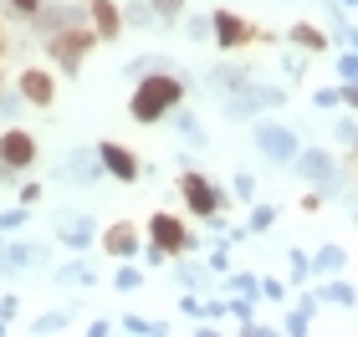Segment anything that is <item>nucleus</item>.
I'll list each match as a JSON object with an SVG mask.
<instances>
[{"label": "nucleus", "instance_id": "f257e3e1", "mask_svg": "<svg viewBox=\"0 0 358 337\" xmlns=\"http://www.w3.org/2000/svg\"><path fill=\"white\" fill-rule=\"evenodd\" d=\"M179 98H185V82H179L174 72L138 77V92L128 98V118L134 123H159V118H169V112L179 107Z\"/></svg>", "mask_w": 358, "mask_h": 337}, {"label": "nucleus", "instance_id": "f03ea898", "mask_svg": "<svg viewBox=\"0 0 358 337\" xmlns=\"http://www.w3.org/2000/svg\"><path fill=\"white\" fill-rule=\"evenodd\" d=\"M92 46H97L92 26H67V31H52V36H46V52H52V61H57L67 77H77V67L87 61Z\"/></svg>", "mask_w": 358, "mask_h": 337}, {"label": "nucleus", "instance_id": "7ed1b4c3", "mask_svg": "<svg viewBox=\"0 0 358 337\" xmlns=\"http://www.w3.org/2000/svg\"><path fill=\"white\" fill-rule=\"evenodd\" d=\"M282 98H287L282 87H266V82H256V77H246V87H236L231 98H225V118L246 123V118H256V112H266V107H282Z\"/></svg>", "mask_w": 358, "mask_h": 337}, {"label": "nucleus", "instance_id": "20e7f679", "mask_svg": "<svg viewBox=\"0 0 358 337\" xmlns=\"http://www.w3.org/2000/svg\"><path fill=\"white\" fill-rule=\"evenodd\" d=\"M210 41L225 46V52H241L246 41H256V26L241 21L236 10H215V15H210Z\"/></svg>", "mask_w": 358, "mask_h": 337}, {"label": "nucleus", "instance_id": "39448f33", "mask_svg": "<svg viewBox=\"0 0 358 337\" xmlns=\"http://www.w3.org/2000/svg\"><path fill=\"white\" fill-rule=\"evenodd\" d=\"M97 164H103V174H113V179H123V184H134L138 174H143V164H138V153L128 149V143H97Z\"/></svg>", "mask_w": 358, "mask_h": 337}, {"label": "nucleus", "instance_id": "423d86ee", "mask_svg": "<svg viewBox=\"0 0 358 337\" xmlns=\"http://www.w3.org/2000/svg\"><path fill=\"white\" fill-rule=\"evenodd\" d=\"M256 149H262L271 164H292L297 158V133L282 123H256Z\"/></svg>", "mask_w": 358, "mask_h": 337}, {"label": "nucleus", "instance_id": "0eeeda50", "mask_svg": "<svg viewBox=\"0 0 358 337\" xmlns=\"http://www.w3.org/2000/svg\"><path fill=\"white\" fill-rule=\"evenodd\" d=\"M179 195H185V204H189V210L200 215V220H205V215H215L220 204H225V195H220V189L210 184V179H200L194 169L185 174V179H179Z\"/></svg>", "mask_w": 358, "mask_h": 337}, {"label": "nucleus", "instance_id": "6e6552de", "mask_svg": "<svg viewBox=\"0 0 358 337\" xmlns=\"http://www.w3.org/2000/svg\"><path fill=\"white\" fill-rule=\"evenodd\" d=\"M0 158H6V169H31L36 164V138L26 133V128H6V133H0Z\"/></svg>", "mask_w": 358, "mask_h": 337}, {"label": "nucleus", "instance_id": "1a4fd4ad", "mask_svg": "<svg viewBox=\"0 0 358 337\" xmlns=\"http://www.w3.org/2000/svg\"><path fill=\"white\" fill-rule=\"evenodd\" d=\"M15 92H21V103H36V107L57 103V82H52V72H41V67H26L15 77Z\"/></svg>", "mask_w": 358, "mask_h": 337}, {"label": "nucleus", "instance_id": "9d476101", "mask_svg": "<svg viewBox=\"0 0 358 337\" xmlns=\"http://www.w3.org/2000/svg\"><path fill=\"white\" fill-rule=\"evenodd\" d=\"M292 169H297V174H302V179L313 184V189H328V184H333V169H338V164H333V153H322V149H307V153L297 149V158H292Z\"/></svg>", "mask_w": 358, "mask_h": 337}, {"label": "nucleus", "instance_id": "9b49d317", "mask_svg": "<svg viewBox=\"0 0 358 337\" xmlns=\"http://www.w3.org/2000/svg\"><path fill=\"white\" fill-rule=\"evenodd\" d=\"M36 21V31H41V41L52 36V31H67V26H83V6H46L41 0V10L31 15Z\"/></svg>", "mask_w": 358, "mask_h": 337}, {"label": "nucleus", "instance_id": "f8f14e48", "mask_svg": "<svg viewBox=\"0 0 358 337\" xmlns=\"http://www.w3.org/2000/svg\"><path fill=\"white\" fill-rule=\"evenodd\" d=\"M149 235H154L159 250H189V230H185L174 215H154V220H149Z\"/></svg>", "mask_w": 358, "mask_h": 337}, {"label": "nucleus", "instance_id": "ddd939ff", "mask_svg": "<svg viewBox=\"0 0 358 337\" xmlns=\"http://www.w3.org/2000/svg\"><path fill=\"white\" fill-rule=\"evenodd\" d=\"M92 6V36L97 41H118L123 36V10L113 6V0H87Z\"/></svg>", "mask_w": 358, "mask_h": 337}, {"label": "nucleus", "instance_id": "4468645a", "mask_svg": "<svg viewBox=\"0 0 358 337\" xmlns=\"http://www.w3.org/2000/svg\"><path fill=\"white\" fill-rule=\"evenodd\" d=\"M97 174H103L97 149H77V153H67V164H62V179H72V184H92Z\"/></svg>", "mask_w": 358, "mask_h": 337}, {"label": "nucleus", "instance_id": "2eb2a0df", "mask_svg": "<svg viewBox=\"0 0 358 337\" xmlns=\"http://www.w3.org/2000/svg\"><path fill=\"white\" fill-rule=\"evenodd\" d=\"M103 250H108V255H134V250H138V230H134L128 220L108 225V230H103Z\"/></svg>", "mask_w": 358, "mask_h": 337}, {"label": "nucleus", "instance_id": "dca6fc26", "mask_svg": "<svg viewBox=\"0 0 358 337\" xmlns=\"http://www.w3.org/2000/svg\"><path fill=\"white\" fill-rule=\"evenodd\" d=\"M57 240H62L67 250L92 246V220H87V215H77V220H72V215H62V235H57Z\"/></svg>", "mask_w": 358, "mask_h": 337}, {"label": "nucleus", "instance_id": "f3484780", "mask_svg": "<svg viewBox=\"0 0 358 337\" xmlns=\"http://www.w3.org/2000/svg\"><path fill=\"white\" fill-rule=\"evenodd\" d=\"M292 41H297L302 52H328V31L313 26V21H297V26H292Z\"/></svg>", "mask_w": 358, "mask_h": 337}, {"label": "nucleus", "instance_id": "a211bd4d", "mask_svg": "<svg viewBox=\"0 0 358 337\" xmlns=\"http://www.w3.org/2000/svg\"><path fill=\"white\" fill-rule=\"evenodd\" d=\"M246 77H251V72H236V67H215V72H210V87H220V92H236V87H246Z\"/></svg>", "mask_w": 358, "mask_h": 337}, {"label": "nucleus", "instance_id": "6ab92c4d", "mask_svg": "<svg viewBox=\"0 0 358 337\" xmlns=\"http://www.w3.org/2000/svg\"><path fill=\"white\" fill-rule=\"evenodd\" d=\"M348 266V250L343 246H322L317 250V271H343Z\"/></svg>", "mask_w": 358, "mask_h": 337}, {"label": "nucleus", "instance_id": "aec40b11", "mask_svg": "<svg viewBox=\"0 0 358 337\" xmlns=\"http://www.w3.org/2000/svg\"><path fill=\"white\" fill-rule=\"evenodd\" d=\"M174 128H179V138H185V143H194V149H205V128L200 123H194V118H174Z\"/></svg>", "mask_w": 358, "mask_h": 337}, {"label": "nucleus", "instance_id": "412c9836", "mask_svg": "<svg viewBox=\"0 0 358 337\" xmlns=\"http://www.w3.org/2000/svg\"><path fill=\"white\" fill-rule=\"evenodd\" d=\"M143 6H149L159 21H179V15H185V0H143Z\"/></svg>", "mask_w": 358, "mask_h": 337}, {"label": "nucleus", "instance_id": "4be33fe9", "mask_svg": "<svg viewBox=\"0 0 358 337\" xmlns=\"http://www.w3.org/2000/svg\"><path fill=\"white\" fill-rule=\"evenodd\" d=\"M57 281H62V286H87V281H97V276H92L87 266H62V271H57Z\"/></svg>", "mask_w": 358, "mask_h": 337}, {"label": "nucleus", "instance_id": "5701e85b", "mask_svg": "<svg viewBox=\"0 0 358 337\" xmlns=\"http://www.w3.org/2000/svg\"><path fill=\"white\" fill-rule=\"evenodd\" d=\"M185 31L189 41H210V15H185Z\"/></svg>", "mask_w": 358, "mask_h": 337}, {"label": "nucleus", "instance_id": "b1692460", "mask_svg": "<svg viewBox=\"0 0 358 337\" xmlns=\"http://www.w3.org/2000/svg\"><path fill=\"white\" fill-rule=\"evenodd\" d=\"M322 297H328V301H338V307H353V286H348V281H333Z\"/></svg>", "mask_w": 358, "mask_h": 337}, {"label": "nucleus", "instance_id": "393cba45", "mask_svg": "<svg viewBox=\"0 0 358 337\" xmlns=\"http://www.w3.org/2000/svg\"><path fill=\"white\" fill-rule=\"evenodd\" d=\"M113 286H118V292H138V286H143V276H138L134 266H123V271H118V281H113Z\"/></svg>", "mask_w": 358, "mask_h": 337}, {"label": "nucleus", "instance_id": "a878e982", "mask_svg": "<svg viewBox=\"0 0 358 337\" xmlns=\"http://www.w3.org/2000/svg\"><path fill=\"white\" fill-rule=\"evenodd\" d=\"M271 220H276L271 204H256V210H251V230H271Z\"/></svg>", "mask_w": 358, "mask_h": 337}, {"label": "nucleus", "instance_id": "bb28decb", "mask_svg": "<svg viewBox=\"0 0 358 337\" xmlns=\"http://www.w3.org/2000/svg\"><path fill=\"white\" fill-rule=\"evenodd\" d=\"M128 332H164V322H149V317H123Z\"/></svg>", "mask_w": 358, "mask_h": 337}, {"label": "nucleus", "instance_id": "cd10ccee", "mask_svg": "<svg viewBox=\"0 0 358 337\" xmlns=\"http://www.w3.org/2000/svg\"><path fill=\"white\" fill-rule=\"evenodd\" d=\"M36 332H67V317H62V312H46L41 322H36Z\"/></svg>", "mask_w": 358, "mask_h": 337}, {"label": "nucleus", "instance_id": "c85d7f7f", "mask_svg": "<svg viewBox=\"0 0 358 337\" xmlns=\"http://www.w3.org/2000/svg\"><path fill=\"white\" fill-rule=\"evenodd\" d=\"M338 103H343V98H338L333 87H317V92H313V107H317V112H322V107H338Z\"/></svg>", "mask_w": 358, "mask_h": 337}, {"label": "nucleus", "instance_id": "c756f323", "mask_svg": "<svg viewBox=\"0 0 358 337\" xmlns=\"http://www.w3.org/2000/svg\"><path fill=\"white\" fill-rule=\"evenodd\" d=\"M123 21H134V26H149V21H154V10H149V6H128V10H123Z\"/></svg>", "mask_w": 358, "mask_h": 337}, {"label": "nucleus", "instance_id": "7c9ffc66", "mask_svg": "<svg viewBox=\"0 0 358 337\" xmlns=\"http://www.w3.org/2000/svg\"><path fill=\"white\" fill-rule=\"evenodd\" d=\"M251 195H256V179H251V174H236V200L246 204Z\"/></svg>", "mask_w": 358, "mask_h": 337}, {"label": "nucleus", "instance_id": "2f4dec72", "mask_svg": "<svg viewBox=\"0 0 358 337\" xmlns=\"http://www.w3.org/2000/svg\"><path fill=\"white\" fill-rule=\"evenodd\" d=\"M179 281H185V286H200V281H205V271L194 266V261H185V266H179Z\"/></svg>", "mask_w": 358, "mask_h": 337}, {"label": "nucleus", "instance_id": "473e14b6", "mask_svg": "<svg viewBox=\"0 0 358 337\" xmlns=\"http://www.w3.org/2000/svg\"><path fill=\"white\" fill-rule=\"evenodd\" d=\"M338 77H343V82H353V77H358V61H353V52H343V57H338Z\"/></svg>", "mask_w": 358, "mask_h": 337}, {"label": "nucleus", "instance_id": "72a5a7b5", "mask_svg": "<svg viewBox=\"0 0 358 337\" xmlns=\"http://www.w3.org/2000/svg\"><path fill=\"white\" fill-rule=\"evenodd\" d=\"M307 322H313L307 312H292V317H287V332H292V337H302V332H307Z\"/></svg>", "mask_w": 358, "mask_h": 337}, {"label": "nucleus", "instance_id": "f704fd0d", "mask_svg": "<svg viewBox=\"0 0 358 337\" xmlns=\"http://www.w3.org/2000/svg\"><path fill=\"white\" fill-rule=\"evenodd\" d=\"M231 286H236V292H246V297H256V276H251V271H241V276H231Z\"/></svg>", "mask_w": 358, "mask_h": 337}, {"label": "nucleus", "instance_id": "c9c22d12", "mask_svg": "<svg viewBox=\"0 0 358 337\" xmlns=\"http://www.w3.org/2000/svg\"><path fill=\"white\" fill-rule=\"evenodd\" d=\"M225 250H231V240H220V246L210 250V266H215V271H225V261H231V255H225Z\"/></svg>", "mask_w": 358, "mask_h": 337}, {"label": "nucleus", "instance_id": "e433bc0d", "mask_svg": "<svg viewBox=\"0 0 358 337\" xmlns=\"http://www.w3.org/2000/svg\"><path fill=\"white\" fill-rule=\"evenodd\" d=\"M21 220H26V204H21V210H6V215H0V230H15Z\"/></svg>", "mask_w": 358, "mask_h": 337}, {"label": "nucleus", "instance_id": "4c0bfd02", "mask_svg": "<svg viewBox=\"0 0 358 337\" xmlns=\"http://www.w3.org/2000/svg\"><path fill=\"white\" fill-rule=\"evenodd\" d=\"M256 292L271 297V301H282V297H287V286H282V281H266V286H256Z\"/></svg>", "mask_w": 358, "mask_h": 337}, {"label": "nucleus", "instance_id": "58836bf2", "mask_svg": "<svg viewBox=\"0 0 358 337\" xmlns=\"http://www.w3.org/2000/svg\"><path fill=\"white\" fill-rule=\"evenodd\" d=\"M292 276H297V281L307 276V255H302V250H292Z\"/></svg>", "mask_w": 358, "mask_h": 337}, {"label": "nucleus", "instance_id": "ea45409f", "mask_svg": "<svg viewBox=\"0 0 358 337\" xmlns=\"http://www.w3.org/2000/svg\"><path fill=\"white\" fill-rule=\"evenodd\" d=\"M10 10H21V15H36V10H41V0H10Z\"/></svg>", "mask_w": 358, "mask_h": 337}, {"label": "nucleus", "instance_id": "a19ab883", "mask_svg": "<svg viewBox=\"0 0 358 337\" xmlns=\"http://www.w3.org/2000/svg\"><path fill=\"white\" fill-rule=\"evenodd\" d=\"M36 200H41V184H26V189H21V204L31 210V204H36Z\"/></svg>", "mask_w": 358, "mask_h": 337}, {"label": "nucleus", "instance_id": "79ce46f5", "mask_svg": "<svg viewBox=\"0 0 358 337\" xmlns=\"http://www.w3.org/2000/svg\"><path fill=\"white\" fill-rule=\"evenodd\" d=\"M6 46H10V41H6V26H0V57H6Z\"/></svg>", "mask_w": 358, "mask_h": 337}]
</instances>
